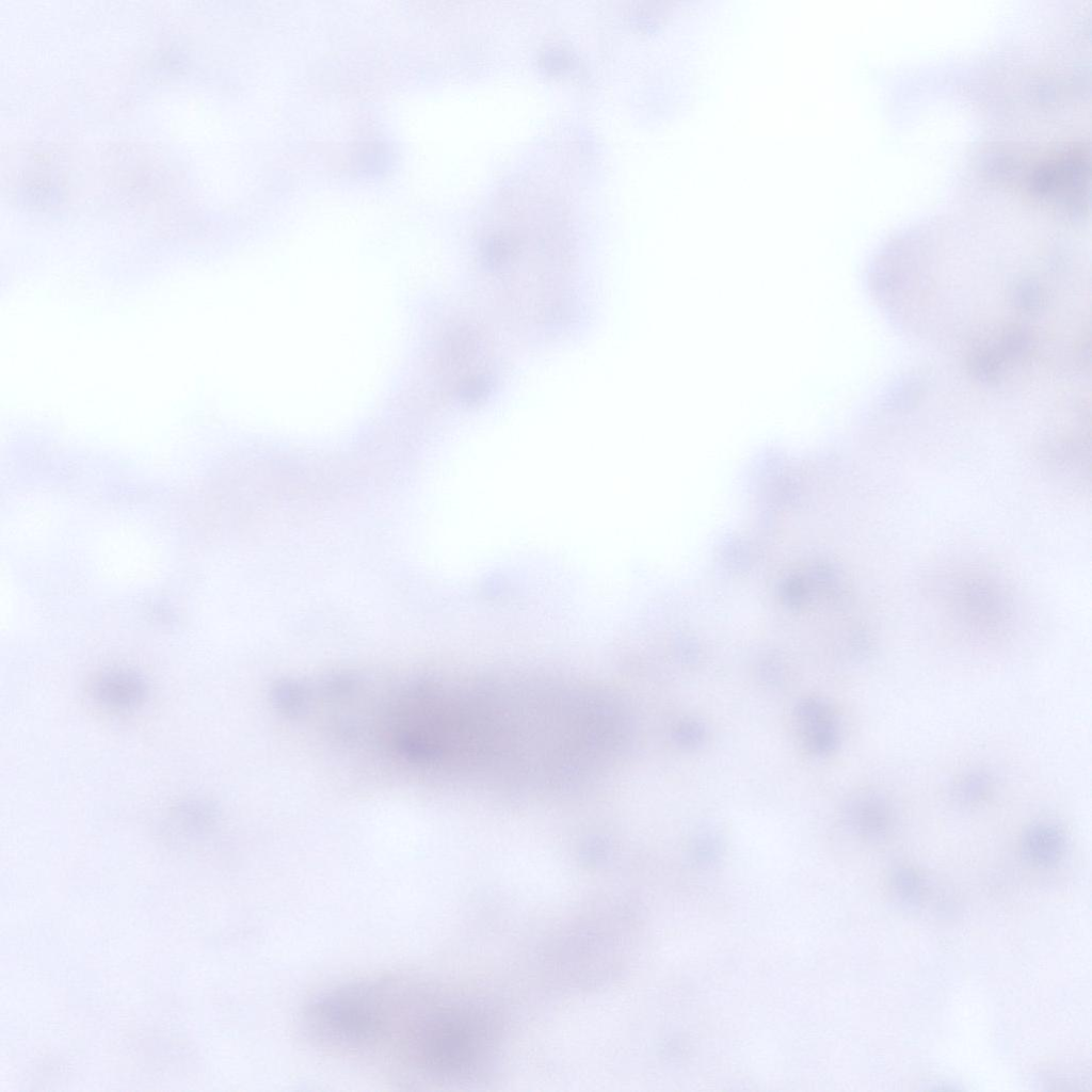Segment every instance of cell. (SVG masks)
Masks as SVG:
<instances>
[{
	"label": "cell",
	"instance_id": "6da1fadb",
	"mask_svg": "<svg viewBox=\"0 0 1092 1092\" xmlns=\"http://www.w3.org/2000/svg\"><path fill=\"white\" fill-rule=\"evenodd\" d=\"M595 704L567 682H482L455 691L450 759L514 785L555 787L580 780L599 742Z\"/></svg>",
	"mask_w": 1092,
	"mask_h": 1092
},
{
	"label": "cell",
	"instance_id": "7a4b0ae2",
	"mask_svg": "<svg viewBox=\"0 0 1092 1092\" xmlns=\"http://www.w3.org/2000/svg\"><path fill=\"white\" fill-rule=\"evenodd\" d=\"M148 686L138 673L129 670H110L98 675L92 685V696L102 707L126 712L144 704Z\"/></svg>",
	"mask_w": 1092,
	"mask_h": 1092
},
{
	"label": "cell",
	"instance_id": "3957f363",
	"mask_svg": "<svg viewBox=\"0 0 1092 1092\" xmlns=\"http://www.w3.org/2000/svg\"><path fill=\"white\" fill-rule=\"evenodd\" d=\"M1061 851L1062 844L1060 838L1049 832L1034 833L1026 842L1027 856L1031 862L1040 866H1049L1057 862Z\"/></svg>",
	"mask_w": 1092,
	"mask_h": 1092
},
{
	"label": "cell",
	"instance_id": "277c9868",
	"mask_svg": "<svg viewBox=\"0 0 1092 1092\" xmlns=\"http://www.w3.org/2000/svg\"><path fill=\"white\" fill-rule=\"evenodd\" d=\"M895 895L905 904H917L920 900L921 885L918 877L906 869L897 870L892 878Z\"/></svg>",
	"mask_w": 1092,
	"mask_h": 1092
}]
</instances>
